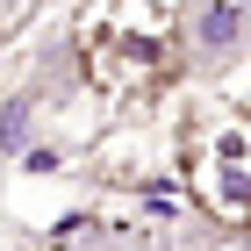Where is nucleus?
<instances>
[{
  "label": "nucleus",
  "mask_w": 251,
  "mask_h": 251,
  "mask_svg": "<svg viewBox=\"0 0 251 251\" xmlns=\"http://www.w3.org/2000/svg\"><path fill=\"white\" fill-rule=\"evenodd\" d=\"M187 65V7L173 0H108L79 15V72L108 100H144Z\"/></svg>",
  "instance_id": "f257e3e1"
},
{
  "label": "nucleus",
  "mask_w": 251,
  "mask_h": 251,
  "mask_svg": "<svg viewBox=\"0 0 251 251\" xmlns=\"http://www.w3.org/2000/svg\"><path fill=\"white\" fill-rule=\"evenodd\" d=\"M179 187L208 223L251 230V108H208L179 129Z\"/></svg>",
  "instance_id": "f03ea898"
},
{
  "label": "nucleus",
  "mask_w": 251,
  "mask_h": 251,
  "mask_svg": "<svg viewBox=\"0 0 251 251\" xmlns=\"http://www.w3.org/2000/svg\"><path fill=\"white\" fill-rule=\"evenodd\" d=\"M244 36H251V7L237 0H208L187 15V58H230Z\"/></svg>",
  "instance_id": "7ed1b4c3"
},
{
  "label": "nucleus",
  "mask_w": 251,
  "mask_h": 251,
  "mask_svg": "<svg viewBox=\"0 0 251 251\" xmlns=\"http://www.w3.org/2000/svg\"><path fill=\"white\" fill-rule=\"evenodd\" d=\"M29 136H36V108H29V100H7V108H0V144H7V151H29Z\"/></svg>",
  "instance_id": "20e7f679"
},
{
  "label": "nucleus",
  "mask_w": 251,
  "mask_h": 251,
  "mask_svg": "<svg viewBox=\"0 0 251 251\" xmlns=\"http://www.w3.org/2000/svg\"><path fill=\"white\" fill-rule=\"evenodd\" d=\"M22 173H29V179L65 173V151H58V144H29V151H22Z\"/></svg>",
  "instance_id": "39448f33"
}]
</instances>
